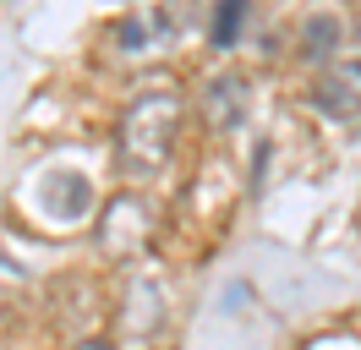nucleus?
I'll return each instance as SVG.
<instances>
[{
  "label": "nucleus",
  "instance_id": "nucleus-1",
  "mask_svg": "<svg viewBox=\"0 0 361 350\" xmlns=\"http://www.w3.org/2000/svg\"><path fill=\"white\" fill-rule=\"evenodd\" d=\"M180 93L176 88H142L115 121V164L126 181H154L176 159L180 137Z\"/></svg>",
  "mask_w": 361,
  "mask_h": 350
},
{
  "label": "nucleus",
  "instance_id": "nucleus-2",
  "mask_svg": "<svg viewBox=\"0 0 361 350\" xmlns=\"http://www.w3.org/2000/svg\"><path fill=\"white\" fill-rule=\"evenodd\" d=\"M312 104L334 121H361V49H339V61L317 71Z\"/></svg>",
  "mask_w": 361,
  "mask_h": 350
},
{
  "label": "nucleus",
  "instance_id": "nucleus-3",
  "mask_svg": "<svg viewBox=\"0 0 361 350\" xmlns=\"http://www.w3.org/2000/svg\"><path fill=\"white\" fill-rule=\"evenodd\" d=\"M203 115L208 126H235L247 115V77L241 71H214L203 83Z\"/></svg>",
  "mask_w": 361,
  "mask_h": 350
},
{
  "label": "nucleus",
  "instance_id": "nucleus-4",
  "mask_svg": "<svg viewBox=\"0 0 361 350\" xmlns=\"http://www.w3.org/2000/svg\"><path fill=\"white\" fill-rule=\"evenodd\" d=\"M339 39H345V22H339V17H329V11L307 17V22H301V61L323 71L329 61H339V49H345Z\"/></svg>",
  "mask_w": 361,
  "mask_h": 350
},
{
  "label": "nucleus",
  "instance_id": "nucleus-5",
  "mask_svg": "<svg viewBox=\"0 0 361 350\" xmlns=\"http://www.w3.org/2000/svg\"><path fill=\"white\" fill-rule=\"evenodd\" d=\"M241 17H247V6H219V17H214V39L230 44V39H235V28H241Z\"/></svg>",
  "mask_w": 361,
  "mask_h": 350
},
{
  "label": "nucleus",
  "instance_id": "nucleus-6",
  "mask_svg": "<svg viewBox=\"0 0 361 350\" xmlns=\"http://www.w3.org/2000/svg\"><path fill=\"white\" fill-rule=\"evenodd\" d=\"M71 350H115L110 339H82V345H71Z\"/></svg>",
  "mask_w": 361,
  "mask_h": 350
},
{
  "label": "nucleus",
  "instance_id": "nucleus-7",
  "mask_svg": "<svg viewBox=\"0 0 361 350\" xmlns=\"http://www.w3.org/2000/svg\"><path fill=\"white\" fill-rule=\"evenodd\" d=\"M356 33H361V6H356Z\"/></svg>",
  "mask_w": 361,
  "mask_h": 350
}]
</instances>
